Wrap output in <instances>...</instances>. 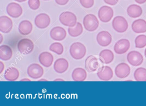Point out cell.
<instances>
[{"mask_svg":"<svg viewBox=\"0 0 146 106\" xmlns=\"http://www.w3.org/2000/svg\"><path fill=\"white\" fill-rule=\"evenodd\" d=\"M81 5L85 8H90L93 6L94 3V0H79Z\"/></svg>","mask_w":146,"mask_h":106,"instance_id":"32","label":"cell"},{"mask_svg":"<svg viewBox=\"0 0 146 106\" xmlns=\"http://www.w3.org/2000/svg\"><path fill=\"white\" fill-rule=\"evenodd\" d=\"M113 16V10L111 7L107 6L102 7L98 11L99 18L103 23H108L111 21Z\"/></svg>","mask_w":146,"mask_h":106,"instance_id":"7","label":"cell"},{"mask_svg":"<svg viewBox=\"0 0 146 106\" xmlns=\"http://www.w3.org/2000/svg\"><path fill=\"white\" fill-rule=\"evenodd\" d=\"M64 81V80H63V79H55V80H54V81Z\"/></svg>","mask_w":146,"mask_h":106,"instance_id":"39","label":"cell"},{"mask_svg":"<svg viewBox=\"0 0 146 106\" xmlns=\"http://www.w3.org/2000/svg\"><path fill=\"white\" fill-rule=\"evenodd\" d=\"M50 35L52 39L54 41H61L66 37V32L62 27L57 26L51 30Z\"/></svg>","mask_w":146,"mask_h":106,"instance_id":"16","label":"cell"},{"mask_svg":"<svg viewBox=\"0 0 146 106\" xmlns=\"http://www.w3.org/2000/svg\"><path fill=\"white\" fill-rule=\"evenodd\" d=\"M130 73V68L129 65L125 63H121L116 66L115 73L117 77L124 79L127 77Z\"/></svg>","mask_w":146,"mask_h":106,"instance_id":"14","label":"cell"},{"mask_svg":"<svg viewBox=\"0 0 146 106\" xmlns=\"http://www.w3.org/2000/svg\"><path fill=\"white\" fill-rule=\"evenodd\" d=\"M34 43L31 40L24 38L19 41L17 44L19 51L24 55L31 53L34 50Z\"/></svg>","mask_w":146,"mask_h":106,"instance_id":"5","label":"cell"},{"mask_svg":"<svg viewBox=\"0 0 146 106\" xmlns=\"http://www.w3.org/2000/svg\"><path fill=\"white\" fill-rule=\"evenodd\" d=\"M68 33L72 37H77L82 35L83 31L82 25L79 22H77L74 27H69L68 29Z\"/></svg>","mask_w":146,"mask_h":106,"instance_id":"27","label":"cell"},{"mask_svg":"<svg viewBox=\"0 0 146 106\" xmlns=\"http://www.w3.org/2000/svg\"><path fill=\"white\" fill-rule=\"evenodd\" d=\"M130 46L129 40L126 39H120L118 41L114 46V51L117 54L125 53L129 50Z\"/></svg>","mask_w":146,"mask_h":106,"instance_id":"12","label":"cell"},{"mask_svg":"<svg viewBox=\"0 0 146 106\" xmlns=\"http://www.w3.org/2000/svg\"><path fill=\"white\" fill-rule=\"evenodd\" d=\"M83 23L85 29L90 32L95 31L99 27V20L96 16L94 14L86 15L84 18Z\"/></svg>","mask_w":146,"mask_h":106,"instance_id":"3","label":"cell"},{"mask_svg":"<svg viewBox=\"0 0 146 106\" xmlns=\"http://www.w3.org/2000/svg\"><path fill=\"white\" fill-rule=\"evenodd\" d=\"M39 61L43 66L49 67L52 66L53 62V56L49 52H42L39 55Z\"/></svg>","mask_w":146,"mask_h":106,"instance_id":"19","label":"cell"},{"mask_svg":"<svg viewBox=\"0 0 146 106\" xmlns=\"http://www.w3.org/2000/svg\"><path fill=\"white\" fill-rule=\"evenodd\" d=\"M59 20L63 25L69 27L75 26L77 24L76 16L71 12H64L60 14Z\"/></svg>","mask_w":146,"mask_h":106,"instance_id":"4","label":"cell"},{"mask_svg":"<svg viewBox=\"0 0 146 106\" xmlns=\"http://www.w3.org/2000/svg\"><path fill=\"white\" fill-rule=\"evenodd\" d=\"M99 57L104 64L107 65L112 62L114 59V54L109 49H104L100 53Z\"/></svg>","mask_w":146,"mask_h":106,"instance_id":"26","label":"cell"},{"mask_svg":"<svg viewBox=\"0 0 146 106\" xmlns=\"http://www.w3.org/2000/svg\"><path fill=\"white\" fill-rule=\"evenodd\" d=\"M87 77V72L84 69L81 67L74 69L72 74V79L75 81L81 82L84 81Z\"/></svg>","mask_w":146,"mask_h":106,"instance_id":"23","label":"cell"},{"mask_svg":"<svg viewBox=\"0 0 146 106\" xmlns=\"http://www.w3.org/2000/svg\"><path fill=\"white\" fill-rule=\"evenodd\" d=\"M33 29V25L31 22L25 20L22 21L19 26V31L23 35H28L31 33Z\"/></svg>","mask_w":146,"mask_h":106,"instance_id":"22","label":"cell"},{"mask_svg":"<svg viewBox=\"0 0 146 106\" xmlns=\"http://www.w3.org/2000/svg\"><path fill=\"white\" fill-rule=\"evenodd\" d=\"M7 14L13 18H17L23 14V10L19 4L12 2L8 4L6 8Z\"/></svg>","mask_w":146,"mask_h":106,"instance_id":"9","label":"cell"},{"mask_svg":"<svg viewBox=\"0 0 146 106\" xmlns=\"http://www.w3.org/2000/svg\"><path fill=\"white\" fill-rule=\"evenodd\" d=\"M13 51L8 45H3L0 47V59L7 61L11 59L12 57Z\"/></svg>","mask_w":146,"mask_h":106,"instance_id":"24","label":"cell"},{"mask_svg":"<svg viewBox=\"0 0 146 106\" xmlns=\"http://www.w3.org/2000/svg\"><path fill=\"white\" fill-rule=\"evenodd\" d=\"M70 54L73 59L80 60L83 58L86 53L85 46L80 42L74 43L70 46Z\"/></svg>","mask_w":146,"mask_h":106,"instance_id":"2","label":"cell"},{"mask_svg":"<svg viewBox=\"0 0 146 106\" xmlns=\"http://www.w3.org/2000/svg\"><path fill=\"white\" fill-rule=\"evenodd\" d=\"M128 62L133 66H138L142 64L143 58L141 54L137 51L129 52L127 55Z\"/></svg>","mask_w":146,"mask_h":106,"instance_id":"10","label":"cell"},{"mask_svg":"<svg viewBox=\"0 0 146 106\" xmlns=\"http://www.w3.org/2000/svg\"><path fill=\"white\" fill-rule=\"evenodd\" d=\"M97 76L101 80L108 81L111 80L113 76V72L111 68L107 66H103L98 71Z\"/></svg>","mask_w":146,"mask_h":106,"instance_id":"17","label":"cell"},{"mask_svg":"<svg viewBox=\"0 0 146 106\" xmlns=\"http://www.w3.org/2000/svg\"><path fill=\"white\" fill-rule=\"evenodd\" d=\"M112 27L117 32L123 33L128 29V22L123 17L117 16L113 20Z\"/></svg>","mask_w":146,"mask_h":106,"instance_id":"6","label":"cell"},{"mask_svg":"<svg viewBox=\"0 0 146 106\" xmlns=\"http://www.w3.org/2000/svg\"><path fill=\"white\" fill-rule=\"evenodd\" d=\"M14 1L19 2H23L26 1L27 0H14Z\"/></svg>","mask_w":146,"mask_h":106,"instance_id":"38","label":"cell"},{"mask_svg":"<svg viewBox=\"0 0 146 106\" xmlns=\"http://www.w3.org/2000/svg\"><path fill=\"white\" fill-rule=\"evenodd\" d=\"M27 73L31 78L37 79L42 77L44 74V70L39 64H32L28 67Z\"/></svg>","mask_w":146,"mask_h":106,"instance_id":"8","label":"cell"},{"mask_svg":"<svg viewBox=\"0 0 146 106\" xmlns=\"http://www.w3.org/2000/svg\"><path fill=\"white\" fill-rule=\"evenodd\" d=\"M13 26L12 20L9 17L6 16L0 17V31L7 34L11 31Z\"/></svg>","mask_w":146,"mask_h":106,"instance_id":"15","label":"cell"},{"mask_svg":"<svg viewBox=\"0 0 146 106\" xmlns=\"http://www.w3.org/2000/svg\"><path fill=\"white\" fill-rule=\"evenodd\" d=\"M1 43L2 42V35H1Z\"/></svg>","mask_w":146,"mask_h":106,"instance_id":"42","label":"cell"},{"mask_svg":"<svg viewBox=\"0 0 146 106\" xmlns=\"http://www.w3.org/2000/svg\"><path fill=\"white\" fill-rule=\"evenodd\" d=\"M19 72L16 67H10L5 71L4 77L7 81H14L18 79Z\"/></svg>","mask_w":146,"mask_h":106,"instance_id":"21","label":"cell"},{"mask_svg":"<svg viewBox=\"0 0 146 106\" xmlns=\"http://www.w3.org/2000/svg\"><path fill=\"white\" fill-rule=\"evenodd\" d=\"M135 47L137 48H142L146 46V36L140 35L137 37L135 40Z\"/></svg>","mask_w":146,"mask_h":106,"instance_id":"30","label":"cell"},{"mask_svg":"<svg viewBox=\"0 0 146 106\" xmlns=\"http://www.w3.org/2000/svg\"><path fill=\"white\" fill-rule=\"evenodd\" d=\"M39 81H47V80H46V79H40V80H39Z\"/></svg>","mask_w":146,"mask_h":106,"instance_id":"40","label":"cell"},{"mask_svg":"<svg viewBox=\"0 0 146 106\" xmlns=\"http://www.w3.org/2000/svg\"><path fill=\"white\" fill-rule=\"evenodd\" d=\"M49 49L52 52L55 53L58 55H60L64 52V48L63 45L60 43H54L50 45Z\"/></svg>","mask_w":146,"mask_h":106,"instance_id":"29","label":"cell"},{"mask_svg":"<svg viewBox=\"0 0 146 106\" xmlns=\"http://www.w3.org/2000/svg\"><path fill=\"white\" fill-rule=\"evenodd\" d=\"M0 65H1V71H0V73H1L2 72L4 71V68H5V66H4V64H3V62L2 61H0Z\"/></svg>","mask_w":146,"mask_h":106,"instance_id":"35","label":"cell"},{"mask_svg":"<svg viewBox=\"0 0 146 106\" xmlns=\"http://www.w3.org/2000/svg\"><path fill=\"white\" fill-rule=\"evenodd\" d=\"M35 24L37 28L44 29L49 26L51 22L50 17L46 13L39 14L35 19Z\"/></svg>","mask_w":146,"mask_h":106,"instance_id":"11","label":"cell"},{"mask_svg":"<svg viewBox=\"0 0 146 106\" xmlns=\"http://www.w3.org/2000/svg\"><path fill=\"white\" fill-rule=\"evenodd\" d=\"M127 13L129 16L132 18L139 17L142 14V9L137 5H131L127 8Z\"/></svg>","mask_w":146,"mask_h":106,"instance_id":"25","label":"cell"},{"mask_svg":"<svg viewBox=\"0 0 146 106\" xmlns=\"http://www.w3.org/2000/svg\"><path fill=\"white\" fill-rule=\"evenodd\" d=\"M28 4L31 9L36 10L40 7V0H29Z\"/></svg>","mask_w":146,"mask_h":106,"instance_id":"31","label":"cell"},{"mask_svg":"<svg viewBox=\"0 0 146 106\" xmlns=\"http://www.w3.org/2000/svg\"><path fill=\"white\" fill-rule=\"evenodd\" d=\"M135 1L137 4H142L146 2V0H135Z\"/></svg>","mask_w":146,"mask_h":106,"instance_id":"36","label":"cell"},{"mask_svg":"<svg viewBox=\"0 0 146 106\" xmlns=\"http://www.w3.org/2000/svg\"><path fill=\"white\" fill-rule=\"evenodd\" d=\"M97 43L100 46L106 47L111 44L112 42V36L107 31H101L99 32L96 37Z\"/></svg>","mask_w":146,"mask_h":106,"instance_id":"13","label":"cell"},{"mask_svg":"<svg viewBox=\"0 0 146 106\" xmlns=\"http://www.w3.org/2000/svg\"><path fill=\"white\" fill-rule=\"evenodd\" d=\"M104 62L100 57L95 55H90L85 60V67L86 70L91 73L98 71L104 65Z\"/></svg>","mask_w":146,"mask_h":106,"instance_id":"1","label":"cell"},{"mask_svg":"<svg viewBox=\"0 0 146 106\" xmlns=\"http://www.w3.org/2000/svg\"><path fill=\"white\" fill-rule=\"evenodd\" d=\"M20 81H31V80L29 79L25 78L22 79V80H20Z\"/></svg>","mask_w":146,"mask_h":106,"instance_id":"37","label":"cell"},{"mask_svg":"<svg viewBox=\"0 0 146 106\" xmlns=\"http://www.w3.org/2000/svg\"><path fill=\"white\" fill-rule=\"evenodd\" d=\"M144 55H145V57H146V49H145V52H144Z\"/></svg>","mask_w":146,"mask_h":106,"instance_id":"41","label":"cell"},{"mask_svg":"<svg viewBox=\"0 0 146 106\" xmlns=\"http://www.w3.org/2000/svg\"><path fill=\"white\" fill-rule=\"evenodd\" d=\"M43 1H50V0H43Z\"/></svg>","mask_w":146,"mask_h":106,"instance_id":"43","label":"cell"},{"mask_svg":"<svg viewBox=\"0 0 146 106\" xmlns=\"http://www.w3.org/2000/svg\"><path fill=\"white\" fill-rule=\"evenodd\" d=\"M55 2L60 5H65L69 2V0H55Z\"/></svg>","mask_w":146,"mask_h":106,"instance_id":"34","label":"cell"},{"mask_svg":"<svg viewBox=\"0 0 146 106\" xmlns=\"http://www.w3.org/2000/svg\"><path fill=\"white\" fill-rule=\"evenodd\" d=\"M134 78L137 81H146V69L143 67H139L135 71Z\"/></svg>","mask_w":146,"mask_h":106,"instance_id":"28","label":"cell"},{"mask_svg":"<svg viewBox=\"0 0 146 106\" xmlns=\"http://www.w3.org/2000/svg\"><path fill=\"white\" fill-rule=\"evenodd\" d=\"M131 29L135 33H143L146 32V21L143 19L135 20L132 23Z\"/></svg>","mask_w":146,"mask_h":106,"instance_id":"20","label":"cell"},{"mask_svg":"<svg viewBox=\"0 0 146 106\" xmlns=\"http://www.w3.org/2000/svg\"><path fill=\"white\" fill-rule=\"evenodd\" d=\"M69 67V63L67 60L64 58L58 59L54 65V71L58 73L65 72Z\"/></svg>","mask_w":146,"mask_h":106,"instance_id":"18","label":"cell"},{"mask_svg":"<svg viewBox=\"0 0 146 106\" xmlns=\"http://www.w3.org/2000/svg\"><path fill=\"white\" fill-rule=\"evenodd\" d=\"M104 1L108 5L113 6L115 5L118 3L119 0H104Z\"/></svg>","mask_w":146,"mask_h":106,"instance_id":"33","label":"cell"}]
</instances>
